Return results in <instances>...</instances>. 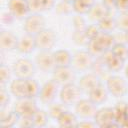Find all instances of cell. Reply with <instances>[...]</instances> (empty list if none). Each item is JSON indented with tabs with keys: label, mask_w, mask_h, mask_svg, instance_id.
<instances>
[{
	"label": "cell",
	"mask_w": 128,
	"mask_h": 128,
	"mask_svg": "<svg viewBox=\"0 0 128 128\" xmlns=\"http://www.w3.org/2000/svg\"><path fill=\"white\" fill-rule=\"evenodd\" d=\"M112 33L100 32L94 39L89 40L87 44V50L96 58L102 57L106 52L110 51L115 44Z\"/></svg>",
	"instance_id": "cell-1"
},
{
	"label": "cell",
	"mask_w": 128,
	"mask_h": 128,
	"mask_svg": "<svg viewBox=\"0 0 128 128\" xmlns=\"http://www.w3.org/2000/svg\"><path fill=\"white\" fill-rule=\"evenodd\" d=\"M94 56L88 50H77L72 54L71 66L76 72H85L92 68Z\"/></svg>",
	"instance_id": "cell-2"
},
{
	"label": "cell",
	"mask_w": 128,
	"mask_h": 128,
	"mask_svg": "<svg viewBox=\"0 0 128 128\" xmlns=\"http://www.w3.org/2000/svg\"><path fill=\"white\" fill-rule=\"evenodd\" d=\"M82 90L78 86V84L69 83L66 85L61 86L59 91V98L62 103H64L66 106L75 105L82 96Z\"/></svg>",
	"instance_id": "cell-3"
},
{
	"label": "cell",
	"mask_w": 128,
	"mask_h": 128,
	"mask_svg": "<svg viewBox=\"0 0 128 128\" xmlns=\"http://www.w3.org/2000/svg\"><path fill=\"white\" fill-rule=\"evenodd\" d=\"M106 87L109 94L115 98H122L128 93L127 81L118 75H110L106 79Z\"/></svg>",
	"instance_id": "cell-4"
},
{
	"label": "cell",
	"mask_w": 128,
	"mask_h": 128,
	"mask_svg": "<svg viewBox=\"0 0 128 128\" xmlns=\"http://www.w3.org/2000/svg\"><path fill=\"white\" fill-rule=\"evenodd\" d=\"M13 74L17 78L29 79L33 78L36 71V64L28 58H20L16 60L12 66Z\"/></svg>",
	"instance_id": "cell-5"
},
{
	"label": "cell",
	"mask_w": 128,
	"mask_h": 128,
	"mask_svg": "<svg viewBox=\"0 0 128 128\" xmlns=\"http://www.w3.org/2000/svg\"><path fill=\"white\" fill-rule=\"evenodd\" d=\"M46 28V20L41 13H30L25 19L23 29L25 33L36 35Z\"/></svg>",
	"instance_id": "cell-6"
},
{
	"label": "cell",
	"mask_w": 128,
	"mask_h": 128,
	"mask_svg": "<svg viewBox=\"0 0 128 128\" xmlns=\"http://www.w3.org/2000/svg\"><path fill=\"white\" fill-rule=\"evenodd\" d=\"M35 41L40 51H51L57 43V35L52 29L45 28L35 35Z\"/></svg>",
	"instance_id": "cell-7"
},
{
	"label": "cell",
	"mask_w": 128,
	"mask_h": 128,
	"mask_svg": "<svg viewBox=\"0 0 128 128\" xmlns=\"http://www.w3.org/2000/svg\"><path fill=\"white\" fill-rule=\"evenodd\" d=\"M13 110L20 117H32L34 113L38 110V106L36 104L35 98L23 97L17 99L14 104Z\"/></svg>",
	"instance_id": "cell-8"
},
{
	"label": "cell",
	"mask_w": 128,
	"mask_h": 128,
	"mask_svg": "<svg viewBox=\"0 0 128 128\" xmlns=\"http://www.w3.org/2000/svg\"><path fill=\"white\" fill-rule=\"evenodd\" d=\"M52 79L60 86L74 83L76 80V71L72 66H56L52 72Z\"/></svg>",
	"instance_id": "cell-9"
},
{
	"label": "cell",
	"mask_w": 128,
	"mask_h": 128,
	"mask_svg": "<svg viewBox=\"0 0 128 128\" xmlns=\"http://www.w3.org/2000/svg\"><path fill=\"white\" fill-rule=\"evenodd\" d=\"M59 87H60V85L54 79H50V80L46 81L41 86V90L39 93V98H40L41 102L44 104H47V105L54 102L57 95L59 94V91H60Z\"/></svg>",
	"instance_id": "cell-10"
},
{
	"label": "cell",
	"mask_w": 128,
	"mask_h": 128,
	"mask_svg": "<svg viewBox=\"0 0 128 128\" xmlns=\"http://www.w3.org/2000/svg\"><path fill=\"white\" fill-rule=\"evenodd\" d=\"M93 120L97 127H112L118 126L115 119L114 109L112 107H103L97 110Z\"/></svg>",
	"instance_id": "cell-11"
},
{
	"label": "cell",
	"mask_w": 128,
	"mask_h": 128,
	"mask_svg": "<svg viewBox=\"0 0 128 128\" xmlns=\"http://www.w3.org/2000/svg\"><path fill=\"white\" fill-rule=\"evenodd\" d=\"M36 67L44 73L53 72L56 67V63L54 60V55L52 51H40L35 58Z\"/></svg>",
	"instance_id": "cell-12"
},
{
	"label": "cell",
	"mask_w": 128,
	"mask_h": 128,
	"mask_svg": "<svg viewBox=\"0 0 128 128\" xmlns=\"http://www.w3.org/2000/svg\"><path fill=\"white\" fill-rule=\"evenodd\" d=\"M98 108L95 103H93L89 98L80 99L75 104V113L78 117L82 119H93Z\"/></svg>",
	"instance_id": "cell-13"
},
{
	"label": "cell",
	"mask_w": 128,
	"mask_h": 128,
	"mask_svg": "<svg viewBox=\"0 0 128 128\" xmlns=\"http://www.w3.org/2000/svg\"><path fill=\"white\" fill-rule=\"evenodd\" d=\"M7 7L15 19H25L30 14L27 0H8Z\"/></svg>",
	"instance_id": "cell-14"
},
{
	"label": "cell",
	"mask_w": 128,
	"mask_h": 128,
	"mask_svg": "<svg viewBox=\"0 0 128 128\" xmlns=\"http://www.w3.org/2000/svg\"><path fill=\"white\" fill-rule=\"evenodd\" d=\"M101 83V78L95 73H86L82 75L78 80V86L80 87L82 92L86 94H88Z\"/></svg>",
	"instance_id": "cell-15"
},
{
	"label": "cell",
	"mask_w": 128,
	"mask_h": 128,
	"mask_svg": "<svg viewBox=\"0 0 128 128\" xmlns=\"http://www.w3.org/2000/svg\"><path fill=\"white\" fill-rule=\"evenodd\" d=\"M36 48L37 47H36L35 36L34 35H31V34L25 33L24 35H22L19 38L16 50L19 53H21V54L28 55V54H31Z\"/></svg>",
	"instance_id": "cell-16"
},
{
	"label": "cell",
	"mask_w": 128,
	"mask_h": 128,
	"mask_svg": "<svg viewBox=\"0 0 128 128\" xmlns=\"http://www.w3.org/2000/svg\"><path fill=\"white\" fill-rule=\"evenodd\" d=\"M19 38L11 31L2 30L0 32V48L2 51H12L17 48Z\"/></svg>",
	"instance_id": "cell-17"
},
{
	"label": "cell",
	"mask_w": 128,
	"mask_h": 128,
	"mask_svg": "<svg viewBox=\"0 0 128 128\" xmlns=\"http://www.w3.org/2000/svg\"><path fill=\"white\" fill-rule=\"evenodd\" d=\"M102 59H103L104 64L109 72H119L124 67L125 61L122 60L121 58H119L118 56H116L115 54H113L111 52V50L106 52L102 56Z\"/></svg>",
	"instance_id": "cell-18"
},
{
	"label": "cell",
	"mask_w": 128,
	"mask_h": 128,
	"mask_svg": "<svg viewBox=\"0 0 128 128\" xmlns=\"http://www.w3.org/2000/svg\"><path fill=\"white\" fill-rule=\"evenodd\" d=\"M108 95H109V92H108V89L106 87V85L104 86L102 83L99 84L97 87H95L92 91H90L88 93V98L93 102L95 103L97 106L99 105H102L104 104L107 99H108Z\"/></svg>",
	"instance_id": "cell-19"
},
{
	"label": "cell",
	"mask_w": 128,
	"mask_h": 128,
	"mask_svg": "<svg viewBox=\"0 0 128 128\" xmlns=\"http://www.w3.org/2000/svg\"><path fill=\"white\" fill-rule=\"evenodd\" d=\"M9 91L10 94L13 95L16 99L27 97L26 93V79L22 78H15L9 84Z\"/></svg>",
	"instance_id": "cell-20"
},
{
	"label": "cell",
	"mask_w": 128,
	"mask_h": 128,
	"mask_svg": "<svg viewBox=\"0 0 128 128\" xmlns=\"http://www.w3.org/2000/svg\"><path fill=\"white\" fill-rule=\"evenodd\" d=\"M110 14V9H108L102 2L100 3H94V5L91 7V9L88 12L89 18L94 22H99L101 19H103L105 16Z\"/></svg>",
	"instance_id": "cell-21"
},
{
	"label": "cell",
	"mask_w": 128,
	"mask_h": 128,
	"mask_svg": "<svg viewBox=\"0 0 128 128\" xmlns=\"http://www.w3.org/2000/svg\"><path fill=\"white\" fill-rule=\"evenodd\" d=\"M78 116L76 113H73L69 110L64 111L60 117L57 119V123L60 127H77L78 125Z\"/></svg>",
	"instance_id": "cell-22"
},
{
	"label": "cell",
	"mask_w": 128,
	"mask_h": 128,
	"mask_svg": "<svg viewBox=\"0 0 128 128\" xmlns=\"http://www.w3.org/2000/svg\"><path fill=\"white\" fill-rule=\"evenodd\" d=\"M20 116L13 110L5 112L4 109L1 110L0 113V126L2 127H14L18 125Z\"/></svg>",
	"instance_id": "cell-23"
},
{
	"label": "cell",
	"mask_w": 128,
	"mask_h": 128,
	"mask_svg": "<svg viewBox=\"0 0 128 128\" xmlns=\"http://www.w3.org/2000/svg\"><path fill=\"white\" fill-rule=\"evenodd\" d=\"M56 66H71L72 54L66 49H58L53 52Z\"/></svg>",
	"instance_id": "cell-24"
},
{
	"label": "cell",
	"mask_w": 128,
	"mask_h": 128,
	"mask_svg": "<svg viewBox=\"0 0 128 128\" xmlns=\"http://www.w3.org/2000/svg\"><path fill=\"white\" fill-rule=\"evenodd\" d=\"M97 25L100 29L101 32H106V33H112L116 28V18L112 17L110 14L105 16L103 19H101L99 22H97Z\"/></svg>",
	"instance_id": "cell-25"
},
{
	"label": "cell",
	"mask_w": 128,
	"mask_h": 128,
	"mask_svg": "<svg viewBox=\"0 0 128 128\" xmlns=\"http://www.w3.org/2000/svg\"><path fill=\"white\" fill-rule=\"evenodd\" d=\"M94 3H95V0H75L72 3L73 10L79 15L88 14L89 10L94 5Z\"/></svg>",
	"instance_id": "cell-26"
},
{
	"label": "cell",
	"mask_w": 128,
	"mask_h": 128,
	"mask_svg": "<svg viewBox=\"0 0 128 128\" xmlns=\"http://www.w3.org/2000/svg\"><path fill=\"white\" fill-rule=\"evenodd\" d=\"M49 118H50V116H49V114H48L47 111L38 108V110L32 116L34 127H39V128L45 127L47 125V123H48Z\"/></svg>",
	"instance_id": "cell-27"
},
{
	"label": "cell",
	"mask_w": 128,
	"mask_h": 128,
	"mask_svg": "<svg viewBox=\"0 0 128 128\" xmlns=\"http://www.w3.org/2000/svg\"><path fill=\"white\" fill-rule=\"evenodd\" d=\"M41 90V86L39 82L33 78L26 79V93L27 97L30 98H36L39 97V93Z\"/></svg>",
	"instance_id": "cell-28"
},
{
	"label": "cell",
	"mask_w": 128,
	"mask_h": 128,
	"mask_svg": "<svg viewBox=\"0 0 128 128\" xmlns=\"http://www.w3.org/2000/svg\"><path fill=\"white\" fill-rule=\"evenodd\" d=\"M66 110H67L66 109V105L64 103H62L61 101L60 102H55L54 101L51 104H49V107H48V111L47 112H48L50 118L57 120L60 117V115L64 111H66Z\"/></svg>",
	"instance_id": "cell-29"
},
{
	"label": "cell",
	"mask_w": 128,
	"mask_h": 128,
	"mask_svg": "<svg viewBox=\"0 0 128 128\" xmlns=\"http://www.w3.org/2000/svg\"><path fill=\"white\" fill-rule=\"evenodd\" d=\"M111 52L124 61L128 59V45L125 43H115L111 49Z\"/></svg>",
	"instance_id": "cell-30"
},
{
	"label": "cell",
	"mask_w": 128,
	"mask_h": 128,
	"mask_svg": "<svg viewBox=\"0 0 128 128\" xmlns=\"http://www.w3.org/2000/svg\"><path fill=\"white\" fill-rule=\"evenodd\" d=\"M13 70L12 68L8 67L5 64H2L0 67V84L1 86H5L6 84H8V82L11 79Z\"/></svg>",
	"instance_id": "cell-31"
},
{
	"label": "cell",
	"mask_w": 128,
	"mask_h": 128,
	"mask_svg": "<svg viewBox=\"0 0 128 128\" xmlns=\"http://www.w3.org/2000/svg\"><path fill=\"white\" fill-rule=\"evenodd\" d=\"M116 25L117 28L124 33L128 31V11L119 13V15L116 17Z\"/></svg>",
	"instance_id": "cell-32"
},
{
	"label": "cell",
	"mask_w": 128,
	"mask_h": 128,
	"mask_svg": "<svg viewBox=\"0 0 128 128\" xmlns=\"http://www.w3.org/2000/svg\"><path fill=\"white\" fill-rule=\"evenodd\" d=\"M10 102V94L8 90H6L5 86H1L0 88V109H5Z\"/></svg>",
	"instance_id": "cell-33"
},
{
	"label": "cell",
	"mask_w": 128,
	"mask_h": 128,
	"mask_svg": "<svg viewBox=\"0 0 128 128\" xmlns=\"http://www.w3.org/2000/svg\"><path fill=\"white\" fill-rule=\"evenodd\" d=\"M84 32H85V35L87 36V38L89 40H91V39H94L101 31H100L97 24H91V25L86 26Z\"/></svg>",
	"instance_id": "cell-34"
},
{
	"label": "cell",
	"mask_w": 128,
	"mask_h": 128,
	"mask_svg": "<svg viewBox=\"0 0 128 128\" xmlns=\"http://www.w3.org/2000/svg\"><path fill=\"white\" fill-rule=\"evenodd\" d=\"M56 10L60 14H68L71 11H74L72 3H68V2H65L62 0L59 4H56Z\"/></svg>",
	"instance_id": "cell-35"
},
{
	"label": "cell",
	"mask_w": 128,
	"mask_h": 128,
	"mask_svg": "<svg viewBox=\"0 0 128 128\" xmlns=\"http://www.w3.org/2000/svg\"><path fill=\"white\" fill-rule=\"evenodd\" d=\"M73 39H74L75 43H77L79 45H82L84 43L88 44V42H89V39L85 35L84 30H75L74 35H73Z\"/></svg>",
	"instance_id": "cell-36"
},
{
	"label": "cell",
	"mask_w": 128,
	"mask_h": 128,
	"mask_svg": "<svg viewBox=\"0 0 128 128\" xmlns=\"http://www.w3.org/2000/svg\"><path fill=\"white\" fill-rule=\"evenodd\" d=\"M40 1V6H41V11L46 12L50 11L56 6V0H39Z\"/></svg>",
	"instance_id": "cell-37"
},
{
	"label": "cell",
	"mask_w": 128,
	"mask_h": 128,
	"mask_svg": "<svg viewBox=\"0 0 128 128\" xmlns=\"http://www.w3.org/2000/svg\"><path fill=\"white\" fill-rule=\"evenodd\" d=\"M30 13H41V6L39 0H27Z\"/></svg>",
	"instance_id": "cell-38"
},
{
	"label": "cell",
	"mask_w": 128,
	"mask_h": 128,
	"mask_svg": "<svg viewBox=\"0 0 128 128\" xmlns=\"http://www.w3.org/2000/svg\"><path fill=\"white\" fill-rule=\"evenodd\" d=\"M19 127H34L33 119L32 117H20L19 122H18Z\"/></svg>",
	"instance_id": "cell-39"
},
{
	"label": "cell",
	"mask_w": 128,
	"mask_h": 128,
	"mask_svg": "<svg viewBox=\"0 0 128 128\" xmlns=\"http://www.w3.org/2000/svg\"><path fill=\"white\" fill-rule=\"evenodd\" d=\"M115 8L120 12L128 11V0H116Z\"/></svg>",
	"instance_id": "cell-40"
},
{
	"label": "cell",
	"mask_w": 128,
	"mask_h": 128,
	"mask_svg": "<svg viewBox=\"0 0 128 128\" xmlns=\"http://www.w3.org/2000/svg\"><path fill=\"white\" fill-rule=\"evenodd\" d=\"M77 127H88V128H93V127H97L96 123L94 120H90V119H84L80 122H78Z\"/></svg>",
	"instance_id": "cell-41"
},
{
	"label": "cell",
	"mask_w": 128,
	"mask_h": 128,
	"mask_svg": "<svg viewBox=\"0 0 128 128\" xmlns=\"http://www.w3.org/2000/svg\"><path fill=\"white\" fill-rule=\"evenodd\" d=\"M115 2H116V0H102V3H103L108 9L115 8Z\"/></svg>",
	"instance_id": "cell-42"
},
{
	"label": "cell",
	"mask_w": 128,
	"mask_h": 128,
	"mask_svg": "<svg viewBox=\"0 0 128 128\" xmlns=\"http://www.w3.org/2000/svg\"><path fill=\"white\" fill-rule=\"evenodd\" d=\"M125 41H126V44L128 45V31L125 32Z\"/></svg>",
	"instance_id": "cell-43"
},
{
	"label": "cell",
	"mask_w": 128,
	"mask_h": 128,
	"mask_svg": "<svg viewBox=\"0 0 128 128\" xmlns=\"http://www.w3.org/2000/svg\"><path fill=\"white\" fill-rule=\"evenodd\" d=\"M125 76H126V78L128 79V65H127L126 68H125Z\"/></svg>",
	"instance_id": "cell-44"
},
{
	"label": "cell",
	"mask_w": 128,
	"mask_h": 128,
	"mask_svg": "<svg viewBox=\"0 0 128 128\" xmlns=\"http://www.w3.org/2000/svg\"><path fill=\"white\" fill-rule=\"evenodd\" d=\"M62 1H65V2H68V3H73L75 0H62Z\"/></svg>",
	"instance_id": "cell-45"
}]
</instances>
